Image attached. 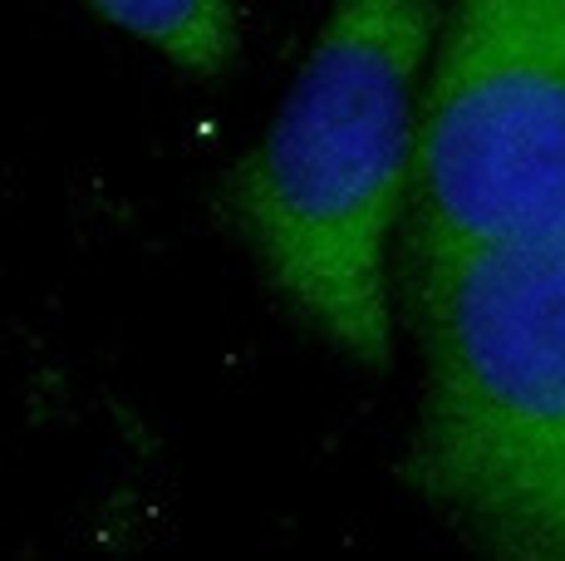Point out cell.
Returning a JSON list of instances; mask_svg holds the SVG:
<instances>
[{"instance_id": "1", "label": "cell", "mask_w": 565, "mask_h": 561, "mask_svg": "<svg viewBox=\"0 0 565 561\" xmlns=\"http://www.w3.org/2000/svg\"><path fill=\"white\" fill-rule=\"evenodd\" d=\"M433 0H334L226 212L270 286L360 364L388 360V236L404 226Z\"/></svg>"}, {"instance_id": "2", "label": "cell", "mask_w": 565, "mask_h": 561, "mask_svg": "<svg viewBox=\"0 0 565 561\" xmlns=\"http://www.w3.org/2000/svg\"><path fill=\"white\" fill-rule=\"evenodd\" d=\"M423 340L408 478L492 557L565 561V242L404 262Z\"/></svg>"}, {"instance_id": "3", "label": "cell", "mask_w": 565, "mask_h": 561, "mask_svg": "<svg viewBox=\"0 0 565 561\" xmlns=\"http://www.w3.org/2000/svg\"><path fill=\"white\" fill-rule=\"evenodd\" d=\"M565 242V0H452L418 89L404 262Z\"/></svg>"}, {"instance_id": "4", "label": "cell", "mask_w": 565, "mask_h": 561, "mask_svg": "<svg viewBox=\"0 0 565 561\" xmlns=\"http://www.w3.org/2000/svg\"><path fill=\"white\" fill-rule=\"evenodd\" d=\"M188 74H222L242 50L232 0H84Z\"/></svg>"}]
</instances>
